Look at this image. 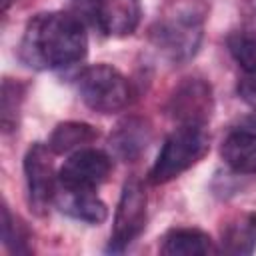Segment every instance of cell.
Here are the masks:
<instances>
[{
	"label": "cell",
	"mask_w": 256,
	"mask_h": 256,
	"mask_svg": "<svg viewBox=\"0 0 256 256\" xmlns=\"http://www.w3.org/2000/svg\"><path fill=\"white\" fill-rule=\"evenodd\" d=\"M220 156L232 172L256 174V130L248 126L232 130L220 146Z\"/></svg>",
	"instance_id": "cell-10"
},
{
	"label": "cell",
	"mask_w": 256,
	"mask_h": 256,
	"mask_svg": "<svg viewBox=\"0 0 256 256\" xmlns=\"http://www.w3.org/2000/svg\"><path fill=\"white\" fill-rule=\"evenodd\" d=\"M88 50V36L78 16L70 12H42L28 20L18 56L36 70H58L80 62Z\"/></svg>",
	"instance_id": "cell-1"
},
{
	"label": "cell",
	"mask_w": 256,
	"mask_h": 256,
	"mask_svg": "<svg viewBox=\"0 0 256 256\" xmlns=\"http://www.w3.org/2000/svg\"><path fill=\"white\" fill-rule=\"evenodd\" d=\"M78 94L82 102L100 114H112L130 102V84L122 72L108 64H94L80 72Z\"/></svg>",
	"instance_id": "cell-4"
},
{
	"label": "cell",
	"mask_w": 256,
	"mask_h": 256,
	"mask_svg": "<svg viewBox=\"0 0 256 256\" xmlns=\"http://www.w3.org/2000/svg\"><path fill=\"white\" fill-rule=\"evenodd\" d=\"M206 6L188 0L160 16L150 28V42L170 62L182 64L194 58L204 36Z\"/></svg>",
	"instance_id": "cell-2"
},
{
	"label": "cell",
	"mask_w": 256,
	"mask_h": 256,
	"mask_svg": "<svg viewBox=\"0 0 256 256\" xmlns=\"http://www.w3.org/2000/svg\"><path fill=\"white\" fill-rule=\"evenodd\" d=\"M236 90H238V96H240L244 102L256 106V70L244 72L242 78L238 80Z\"/></svg>",
	"instance_id": "cell-19"
},
{
	"label": "cell",
	"mask_w": 256,
	"mask_h": 256,
	"mask_svg": "<svg viewBox=\"0 0 256 256\" xmlns=\"http://www.w3.org/2000/svg\"><path fill=\"white\" fill-rule=\"evenodd\" d=\"M50 148L42 142H34L24 156V178L28 190V204L38 214L44 216L48 206L56 198V180L54 166L50 160Z\"/></svg>",
	"instance_id": "cell-6"
},
{
	"label": "cell",
	"mask_w": 256,
	"mask_h": 256,
	"mask_svg": "<svg viewBox=\"0 0 256 256\" xmlns=\"http://www.w3.org/2000/svg\"><path fill=\"white\" fill-rule=\"evenodd\" d=\"M12 2H14V0H2V12H8V8H10Z\"/></svg>",
	"instance_id": "cell-21"
},
{
	"label": "cell",
	"mask_w": 256,
	"mask_h": 256,
	"mask_svg": "<svg viewBox=\"0 0 256 256\" xmlns=\"http://www.w3.org/2000/svg\"><path fill=\"white\" fill-rule=\"evenodd\" d=\"M246 126L252 128V130H256V114H252V116L246 120Z\"/></svg>",
	"instance_id": "cell-20"
},
{
	"label": "cell",
	"mask_w": 256,
	"mask_h": 256,
	"mask_svg": "<svg viewBox=\"0 0 256 256\" xmlns=\"http://www.w3.org/2000/svg\"><path fill=\"white\" fill-rule=\"evenodd\" d=\"M228 50L244 72L256 70V30L232 32L228 36Z\"/></svg>",
	"instance_id": "cell-17"
},
{
	"label": "cell",
	"mask_w": 256,
	"mask_h": 256,
	"mask_svg": "<svg viewBox=\"0 0 256 256\" xmlns=\"http://www.w3.org/2000/svg\"><path fill=\"white\" fill-rule=\"evenodd\" d=\"M98 138V130L92 128L86 122H62L58 124L48 140V148L52 150V154H66L72 150H80L86 148L90 142H94Z\"/></svg>",
	"instance_id": "cell-15"
},
{
	"label": "cell",
	"mask_w": 256,
	"mask_h": 256,
	"mask_svg": "<svg viewBox=\"0 0 256 256\" xmlns=\"http://www.w3.org/2000/svg\"><path fill=\"white\" fill-rule=\"evenodd\" d=\"M210 150V136L206 126L178 124L164 140L156 162L148 172L150 184H166L182 172L198 164Z\"/></svg>",
	"instance_id": "cell-3"
},
{
	"label": "cell",
	"mask_w": 256,
	"mask_h": 256,
	"mask_svg": "<svg viewBox=\"0 0 256 256\" xmlns=\"http://www.w3.org/2000/svg\"><path fill=\"white\" fill-rule=\"evenodd\" d=\"M160 252L166 256H206L220 252V248L198 228H172L162 238Z\"/></svg>",
	"instance_id": "cell-13"
},
{
	"label": "cell",
	"mask_w": 256,
	"mask_h": 256,
	"mask_svg": "<svg viewBox=\"0 0 256 256\" xmlns=\"http://www.w3.org/2000/svg\"><path fill=\"white\" fill-rule=\"evenodd\" d=\"M166 110L178 124L206 126L214 110L210 84L204 78H184L174 88Z\"/></svg>",
	"instance_id": "cell-9"
},
{
	"label": "cell",
	"mask_w": 256,
	"mask_h": 256,
	"mask_svg": "<svg viewBox=\"0 0 256 256\" xmlns=\"http://www.w3.org/2000/svg\"><path fill=\"white\" fill-rule=\"evenodd\" d=\"M146 204L148 198L142 182L136 176L128 178L122 186V194L118 200L114 228L106 248L108 252H122L140 236L146 226Z\"/></svg>",
	"instance_id": "cell-5"
},
{
	"label": "cell",
	"mask_w": 256,
	"mask_h": 256,
	"mask_svg": "<svg viewBox=\"0 0 256 256\" xmlns=\"http://www.w3.org/2000/svg\"><path fill=\"white\" fill-rule=\"evenodd\" d=\"M92 26L104 36L122 38L132 34L140 22V0H80Z\"/></svg>",
	"instance_id": "cell-8"
},
{
	"label": "cell",
	"mask_w": 256,
	"mask_h": 256,
	"mask_svg": "<svg viewBox=\"0 0 256 256\" xmlns=\"http://www.w3.org/2000/svg\"><path fill=\"white\" fill-rule=\"evenodd\" d=\"M256 248V212H244L232 218L224 230L220 240V252L246 256Z\"/></svg>",
	"instance_id": "cell-14"
},
{
	"label": "cell",
	"mask_w": 256,
	"mask_h": 256,
	"mask_svg": "<svg viewBox=\"0 0 256 256\" xmlns=\"http://www.w3.org/2000/svg\"><path fill=\"white\" fill-rule=\"evenodd\" d=\"M56 206L74 220L86 224H102L108 218L106 204L96 196V190H66L60 188L54 198Z\"/></svg>",
	"instance_id": "cell-11"
},
{
	"label": "cell",
	"mask_w": 256,
	"mask_h": 256,
	"mask_svg": "<svg viewBox=\"0 0 256 256\" xmlns=\"http://www.w3.org/2000/svg\"><path fill=\"white\" fill-rule=\"evenodd\" d=\"M150 142V126L142 118H126L110 134V148L114 156L124 162L136 160Z\"/></svg>",
	"instance_id": "cell-12"
},
{
	"label": "cell",
	"mask_w": 256,
	"mask_h": 256,
	"mask_svg": "<svg viewBox=\"0 0 256 256\" xmlns=\"http://www.w3.org/2000/svg\"><path fill=\"white\" fill-rule=\"evenodd\" d=\"M24 88L6 78L2 84V96H0V116H2V130L10 132L18 126V114H20V104H22Z\"/></svg>",
	"instance_id": "cell-18"
},
{
	"label": "cell",
	"mask_w": 256,
	"mask_h": 256,
	"mask_svg": "<svg viewBox=\"0 0 256 256\" xmlns=\"http://www.w3.org/2000/svg\"><path fill=\"white\" fill-rule=\"evenodd\" d=\"M112 172V158L96 148L76 150L60 168L58 184L66 190H96L108 180Z\"/></svg>",
	"instance_id": "cell-7"
},
{
	"label": "cell",
	"mask_w": 256,
	"mask_h": 256,
	"mask_svg": "<svg viewBox=\"0 0 256 256\" xmlns=\"http://www.w3.org/2000/svg\"><path fill=\"white\" fill-rule=\"evenodd\" d=\"M2 242L12 254L30 252V232L18 218L12 216L6 204L2 206Z\"/></svg>",
	"instance_id": "cell-16"
}]
</instances>
